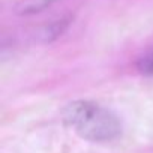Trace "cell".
Masks as SVG:
<instances>
[{
	"label": "cell",
	"instance_id": "cell-1",
	"mask_svg": "<svg viewBox=\"0 0 153 153\" xmlns=\"http://www.w3.org/2000/svg\"><path fill=\"white\" fill-rule=\"evenodd\" d=\"M62 120L80 138L92 143H110L122 135L120 119L111 110L93 101L69 102L62 111Z\"/></svg>",
	"mask_w": 153,
	"mask_h": 153
},
{
	"label": "cell",
	"instance_id": "cell-2",
	"mask_svg": "<svg viewBox=\"0 0 153 153\" xmlns=\"http://www.w3.org/2000/svg\"><path fill=\"white\" fill-rule=\"evenodd\" d=\"M57 0H18L15 5V14L18 15H33L50 8Z\"/></svg>",
	"mask_w": 153,
	"mask_h": 153
},
{
	"label": "cell",
	"instance_id": "cell-3",
	"mask_svg": "<svg viewBox=\"0 0 153 153\" xmlns=\"http://www.w3.org/2000/svg\"><path fill=\"white\" fill-rule=\"evenodd\" d=\"M68 24H69V20H68V18H62V20H59V21H54V23H51L50 26L44 27V30L41 32L39 36L42 38L44 42H50V41H53V39L62 36V33L66 30Z\"/></svg>",
	"mask_w": 153,
	"mask_h": 153
},
{
	"label": "cell",
	"instance_id": "cell-4",
	"mask_svg": "<svg viewBox=\"0 0 153 153\" xmlns=\"http://www.w3.org/2000/svg\"><path fill=\"white\" fill-rule=\"evenodd\" d=\"M137 68L144 75H153V50H150L147 54H144L138 60Z\"/></svg>",
	"mask_w": 153,
	"mask_h": 153
}]
</instances>
